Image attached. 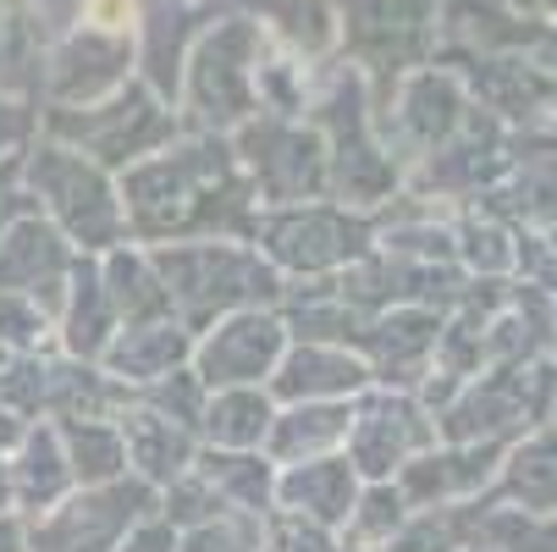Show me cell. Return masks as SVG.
I'll use <instances>...</instances> for the list:
<instances>
[{"mask_svg": "<svg viewBox=\"0 0 557 552\" xmlns=\"http://www.w3.org/2000/svg\"><path fill=\"white\" fill-rule=\"evenodd\" d=\"M271 552H337V541H332L326 525H314L304 514H282L276 536H271Z\"/></svg>", "mask_w": 557, "mask_h": 552, "instance_id": "obj_32", "label": "cell"}, {"mask_svg": "<svg viewBox=\"0 0 557 552\" xmlns=\"http://www.w3.org/2000/svg\"><path fill=\"white\" fill-rule=\"evenodd\" d=\"M122 442H127V464L138 469L149 487L177 481L183 469L194 464V453H199V447H194V431H188L183 420L161 415V409H127Z\"/></svg>", "mask_w": 557, "mask_h": 552, "instance_id": "obj_19", "label": "cell"}, {"mask_svg": "<svg viewBox=\"0 0 557 552\" xmlns=\"http://www.w3.org/2000/svg\"><path fill=\"white\" fill-rule=\"evenodd\" d=\"M370 343V376L375 381H404V370H420L431 354H436V338H442V321L431 309H392L381 327L359 332Z\"/></svg>", "mask_w": 557, "mask_h": 552, "instance_id": "obj_20", "label": "cell"}, {"mask_svg": "<svg viewBox=\"0 0 557 552\" xmlns=\"http://www.w3.org/2000/svg\"><path fill=\"white\" fill-rule=\"evenodd\" d=\"M232 155L249 167L255 188L265 194V205H304L309 194L326 188V138L314 127H298L276 111H260L249 122H237Z\"/></svg>", "mask_w": 557, "mask_h": 552, "instance_id": "obj_6", "label": "cell"}, {"mask_svg": "<svg viewBox=\"0 0 557 552\" xmlns=\"http://www.w3.org/2000/svg\"><path fill=\"white\" fill-rule=\"evenodd\" d=\"M497 442H453V447H431L420 453L414 464H404V476H397V492L409 498V508H436V503H463L474 498L492 476H497Z\"/></svg>", "mask_w": 557, "mask_h": 552, "instance_id": "obj_14", "label": "cell"}, {"mask_svg": "<svg viewBox=\"0 0 557 552\" xmlns=\"http://www.w3.org/2000/svg\"><path fill=\"white\" fill-rule=\"evenodd\" d=\"M519 12H535V17H557V0H508Z\"/></svg>", "mask_w": 557, "mask_h": 552, "instance_id": "obj_36", "label": "cell"}, {"mask_svg": "<svg viewBox=\"0 0 557 552\" xmlns=\"http://www.w3.org/2000/svg\"><path fill=\"white\" fill-rule=\"evenodd\" d=\"M260 547H265L260 514H244V508H226L177 541V552H260Z\"/></svg>", "mask_w": 557, "mask_h": 552, "instance_id": "obj_29", "label": "cell"}, {"mask_svg": "<svg viewBox=\"0 0 557 552\" xmlns=\"http://www.w3.org/2000/svg\"><path fill=\"white\" fill-rule=\"evenodd\" d=\"M177 525L161 514V519H154V514H144V519H133L127 530H122V541H116V552H177Z\"/></svg>", "mask_w": 557, "mask_h": 552, "instance_id": "obj_34", "label": "cell"}, {"mask_svg": "<svg viewBox=\"0 0 557 552\" xmlns=\"http://www.w3.org/2000/svg\"><path fill=\"white\" fill-rule=\"evenodd\" d=\"M127 469V442H122V426H100V420H84L72 426V476L89 481V487H106Z\"/></svg>", "mask_w": 557, "mask_h": 552, "instance_id": "obj_28", "label": "cell"}, {"mask_svg": "<svg viewBox=\"0 0 557 552\" xmlns=\"http://www.w3.org/2000/svg\"><path fill=\"white\" fill-rule=\"evenodd\" d=\"M503 492L530 514H557V437H530L503 464Z\"/></svg>", "mask_w": 557, "mask_h": 552, "instance_id": "obj_25", "label": "cell"}, {"mask_svg": "<svg viewBox=\"0 0 557 552\" xmlns=\"http://www.w3.org/2000/svg\"><path fill=\"white\" fill-rule=\"evenodd\" d=\"M409 519V498L397 492L392 481H375V487H364L359 498H354V508H348V519H343V541L354 547V552H375V547H386L392 541V530Z\"/></svg>", "mask_w": 557, "mask_h": 552, "instance_id": "obj_26", "label": "cell"}, {"mask_svg": "<svg viewBox=\"0 0 557 552\" xmlns=\"http://www.w3.org/2000/svg\"><path fill=\"white\" fill-rule=\"evenodd\" d=\"M194 469L215 487V498L226 508L265 514V503H276V476H271V464L255 447H210V453H194Z\"/></svg>", "mask_w": 557, "mask_h": 552, "instance_id": "obj_21", "label": "cell"}, {"mask_svg": "<svg viewBox=\"0 0 557 552\" xmlns=\"http://www.w3.org/2000/svg\"><path fill=\"white\" fill-rule=\"evenodd\" d=\"M199 420H205V437L215 447H260L271 420H276V409L255 387H215V398H205Z\"/></svg>", "mask_w": 557, "mask_h": 552, "instance_id": "obj_23", "label": "cell"}, {"mask_svg": "<svg viewBox=\"0 0 557 552\" xmlns=\"http://www.w3.org/2000/svg\"><path fill=\"white\" fill-rule=\"evenodd\" d=\"M469 514L453 508V503H436V508H414L404 525L392 530V541L381 552H463V536H469Z\"/></svg>", "mask_w": 557, "mask_h": 552, "instance_id": "obj_27", "label": "cell"}, {"mask_svg": "<svg viewBox=\"0 0 557 552\" xmlns=\"http://www.w3.org/2000/svg\"><path fill=\"white\" fill-rule=\"evenodd\" d=\"M481 525L497 536L492 552H557V519H541L530 508H508V514H492Z\"/></svg>", "mask_w": 557, "mask_h": 552, "instance_id": "obj_30", "label": "cell"}, {"mask_svg": "<svg viewBox=\"0 0 557 552\" xmlns=\"http://www.w3.org/2000/svg\"><path fill=\"white\" fill-rule=\"evenodd\" d=\"M348 426H354L348 398H304V404H293L287 415L271 420L265 447H271L276 464L321 458V453H337V447L348 442Z\"/></svg>", "mask_w": 557, "mask_h": 552, "instance_id": "obj_18", "label": "cell"}, {"mask_svg": "<svg viewBox=\"0 0 557 552\" xmlns=\"http://www.w3.org/2000/svg\"><path fill=\"white\" fill-rule=\"evenodd\" d=\"M122 194L138 238H199V232L249 226V188L237 177V155L215 133L133 161Z\"/></svg>", "mask_w": 557, "mask_h": 552, "instance_id": "obj_1", "label": "cell"}, {"mask_svg": "<svg viewBox=\"0 0 557 552\" xmlns=\"http://www.w3.org/2000/svg\"><path fill=\"white\" fill-rule=\"evenodd\" d=\"M370 381H375L370 359H354L348 348H326V343H304V348L282 354L276 370H271L276 398H287V404H304V398H354V392H364Z\"/></svg>", "mask_w": 557, "mask_h": 552, "instance_id": "obj_16", "label": "cell"}, {"mask_svg": "<svg viewBox=\"0 0 557 552\" xmlns=\"http://www.w3.org/2000/svg\"><path fill=\"white\" fill-rule=\"evenodd\" d=\"M154 271H161V282L172 293V309L183 304V315L194 327H205L210 315H226V309H244L255 298L282 293L276 271L237 244H172L154 255Z\"/></svg>", "mask_w": 557, "mask_h": 552, "instance_id": "obj_3", "label": "cell"}, {"mask_svg": "<svg viewBox=\"0 0 557 552\" xmlns=\"http://www.w3.org/2000/svg\"><path fill=\"white\" fill-rule=\"evenodd\" d=\"M314 111H321V122L332 127V155L326 161H337L326 172V188H337L343 199L354 205H375L397 172L392 161L381 155V144L370 138V95H364V72L348 61V66H332L326 72V89L321 100H314Z\"/></svg>", "mask_w": 557, "mask_h": 552, "instance_id": "obj_5", "label": "cell"}, {"mask_svg": "<svg viewBox=\"0 0 557 552\" xmlns=\"http://www.w3.org/2000/svg\"><path fill=\"white\" fill-rule=\"evenodd\" d=\"M442 0H337V50L375 84L436 56Z\"/></svg>", "mask_w": 557, "mask_h": 552, "instance_id": "obj_4", "label": "cell"}, {"mask_svg": "<svg viewBox=\"0 0 557 552\" xmlns=\"http://www.w3.org/2000/svg\"><path fill=\"white\" fill-rule=\"evenodd\" d=\"M255 238L265 244V255L276 266H293V271H332V266H348L354 255H364L370 244V226L343 216V210H282L271 216L265 226H255Z\"/></svg>", "mask_w": 557, "mask_h": 552, "instance_id": "obj_9", "label": "cell"}, {"mask_svg": "<svg viewBox=\"0 0 557 552\" xmlns=\"http://www.w3.org/2000/svg\"><path fill=\"white\" fill-rule=\"evenodd\" d=\"M463 89H474L486 111L497 116H541L557 106V77L530 50H497V56H463Z\"/></svg>", "mask_w": 557, "mask_h": 552, "instance_id": "obj_12", "label": "cell"}, {"mask_svg": "<svg viewBox=\"0 0 557 552\" xmlns=\"http://www.w3.org/2000/svg\"><path fill=\"white\" fill-rule=\"evenodd\" d=\"M463 255H469L474 266H481V271H503V266H513L508 232H503V226H492V221L463 226Z\"/></svg>", "mask_w": 557, "mask_h": 552, "instance_id": "obj_33", "label": "cell"}, {"mask_svg": "<svg viewBox=\"0 0 557 552\" xmlns=\"http://www.w3.org/2000/svg\"><path fill=\"white\" fill-rule=\"evenodd\" d=\"M282 354H287L282 321L265 315L260 304H244V309H226L205 343H194V359H199L194 376L205 387H255L276 370Z\"/></svg>", "mask_w": 557, "mask_h": 552, "instance_id": "obj_7", "label": "cell"}, {"mask_svg": "<svg viewBox=\"0 0 557 552\" xmlns=\"http://www.w3.org/2000/svg\"><path fill=\"white\" fill-rule=\"evenodd\" d=\"M133 77V28L77 23V34L55 56V95L61 100H100Z\"/></svg>", "mask_w": 557, "mask_h": 552, "instance_id": "obj_13", "label": "cell"}, {"mask_svg": "<svg viewBox=\"0 0 557 552\" xmlns=\"http://www.w3.org/2000/svg\"><path fill=\"white\" fill-rule=\"evenodd\" d=\"M72 133L95 144V155H106V161H144V155L166 149L177 138V116L166 111V100L144 89V84H122L116 100L106 111H89L84 122H72Z\"/></svg>", "mask_w": 557, "mask_h": 552, "instance_id": "obj_11", "label": "cell"}, {"mask_svg": "<svg viewBox=\"0 0 557 552\" xmlns=\"http://www.w3.org/2000/svg\"><path fill=\"white\" fill-rule=\"evenodd\" d=\"M221 0H133V61L144 66V89L161 100L177 95L188 45L215 23Z\"/></svg>", "mask_w": 557, "mask_h": 552, "instance_id": "obj_8", "label": "cell"}, {"mask_svg": "<svg viewBox=\"0 0 557 552\" xmlns=\"http://www.w3.org/2000/svg\"><path fill=\"white\" fill-rule=\"evenodd\" d=\"M237 7L298 61H326L337 50V0H237Z\"/></svg>", "mask_w": 557, "mask_h": 552, "instance_id": "obj_17", "label": "cell"}, {"mask_svg": "<svg viewBox=\"0 0 557 552\" xmlns=\"http://www.w3.org/2000/svg\"><path fill=\"white\" fill-rule=\"evenodd\" d=\"M265 56H271V39L249 12L215 17L188 45L177 95L199 133H226L260 111V61Z\"/></svg>", "mask_w": 557, "mask_h": 552, "instance_id": "obj_2", "label": "cell"}, {"mask_svg": "<svg viewBox=\"0 0 557 552\" xmlns=\"http://www.w3.org/2000/svg\"><path fill=\"white\" fill-rule=\"evenodd\" d=\"M530 56H535V61H541L552 77H557V17H546V23H541V34H535Z\"/></svg>", "mask_w": 557, "mask_h": 552, "instance_id": "obj_35", "label": "cell"}, {"mask_svg": "<svg viewBox=\"0 0 557 552\" xmlns=\"http://www.w3.org/2000/svg\"><path fill=\"white\" fill-rule=\"evenodd\" d=\"M436 442V426L431 415L414 404V398H370L354 409V426H348V447H354V469L370 481H386L392 469H404L420 447Z\"/></svg>", "mask_w": 557, "mask_h": 552, "instance_id": "obj_10", "label": "cell"}, {"mask_svg": "<svg viewBox=\"0 0 557 552\" xmlns=\"http://www.w3.org/2000/svg\"><path fill=\"white\" fill-rule=\"evenodd\" d=\"M359 498V469L354 458L343 453H321V458H298V464H282V476H276V503L287 514H304L314 525H326L337 530L348 519Z\"/></svg>", "mask_w": 557, "mask_h": 552, "instance_id": "obj_15", "label": "cell"}, {"mask_svg": "<svg viewBox=\"0 0 557 552\" xmlns=\"http://www.w3.org/2000/svg\"><path fill=\"white\" fill-rule=\"evenodd\" d=\"M106 293H111V309H122L127 315V327H138V321H166L172 315V293H166V282H161V271H154V260H144V255H111V266H106Z\"/></svg>", "mask_w": 557, "mask_h": 552, "instance_id": "obj_24", "label": "cell"}, {"mask_svg": "<svg viewBox=\"0 0 557 552\" xmlns=\"http://www.w3.org/2000/svg\"><path fill=\"white\" fill-rule=\"evenodd\" d=\"M149 409H161V415L194 426L205 415V381L194 370H166L161 381H149Z\"/></svg>", "mask_w": 557, "mask_h": 552, "instance_id": "obj_31", "label": "cell"}, {"mask_svg": "<svg viewBox=\"0 0 557 552\" xmlns=\"http://www.w3.org/2000/svg\"><path fill=\"white\" fill-rule=\"evenodd\" d=\"M194 354V343H188V332L172 321H138V327H127V338L111 348V370L116 376H127V387H149V381H161L177 359H188Z\"/></svg>", "mask_w": 557, "mask_h": 552, "instance_id": "obj_22", "label": "cell"}]
</instances>
